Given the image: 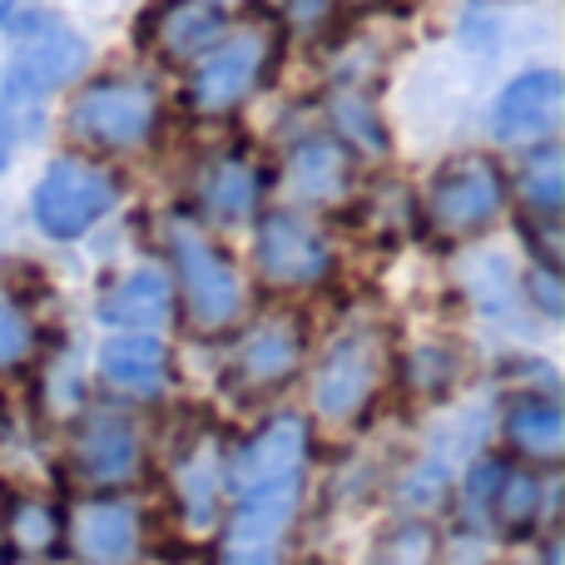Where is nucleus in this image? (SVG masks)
<instances>
[{"label": "nucleus", "mask_w": 565, "mask_h": 565, "mask_svg": "<svg viewBox=\"0 0 565 565\" xmlns=\"http://www.w3.org/2000/svg\"><path fill=\"white\" fill-rule=\"evenodd\" d=\"M302 471H308V427L274 417L234 457V521L224 536V565H278V546L298 516Z\"/></svg>", "instance_id": "obj_1"}, {"label": "nucleus", "mask_w": 565, "mask_h": 565, "mask_svg": "<svg viewBox=\"0 0 565 565\" xmlns=\"http://www.w3.org/2000/svg\"><path fill=\"white\" fill-rule=\"evenodd\" d=\"M169 254H174V274L184 282V302L189 318H194L199 332H224L228 322L244 308V292H238V274L224 258V248L209 234L189 224L169 228Z\"/></svg>", "instance_id": "obj_2"}, {"label": "nucleus", "mask_w": 565, "mask_h": 565, "mask_svg": "<svg viewBox=\"0 0 565 565\" xmlns=\"http://www.w3.org/2000/svg\"><path fill=\"white\" fill-rule=\"evenodd\" d=\"M507 204V184L501 169L487 154H461L447 169H437L427 194V218L441 238H467L481 234Z\"/></svg>", "instance_id": "obj_3"}, {"label": "nucleus", "mask_w": 565, "mask_h": 565, "mask_svg": "<svg viewBox=\"0 0 565 565\" xmlns=\"http://www.w3.org/2000/svg\"><path fill=\"white\" fill-rule=\"evenodd\" d=\"M159 99L145 79H99L70 109V129L79 145L95 149H129L154 129Z\"/></svg>", "instance_id": "obj_4"}, {"label": "nucleus", "mask_w": 565, "mask_h": 565, "mask_svg": "<svg viewBox=\"0 0 565 565\" xmlns=\"http://www.w3.org/2000/svg\"><path fill=\"white\" fill-rule=\"evenodd\" d=\"M115 199H119L115 179L99 164H89V159H55L35 189V224L50 238H75L95 218H105L115 209Z\"/></svg>", "instance_id": "obj_5"}, {"label": "nucleus", "mask_w": 565, "mask_h": 565, "mask_svg": "<svg viewBox=\"0 0 565 565\" xmlns=\"http://www.w3.org/2000/svg\"><path fill=\"white\" fill-rule=\"evenodd\" d=\"M382 387V338L367 328L342 332L312 382V407L328 422H352Z\"/></svg>", "instance_id": "obj_6"}, {"label": "nucleus", "mask_w": 565, "mask_h": 565, "mask_svg": "<svg viewBox=\"0 0 565 565\" xmlns=\"http://www.w3.org/2000/svg\"><path fill=\"white\" fill-rule=\"evenodd\" d=\"M89 50L65 20H30L15 40V55H10V85L20 95H50V89L70 85V79L85 70Z\"/></svg>", "instance_id": "obj_7"}, {"label": "nucleus", "mask_w": 565, "mask_h": 565, "mask_svg": "<svg viewBox=\"0 0 565 565\" xmlns=\"http://www.w3.org/2000/svg\"><path fill=\"white\" fill-rule=\"evenodd\" d=\"M268 60H274V30L268 25H248L234 40L214 45V55L204 60V70L194 75V105L218 115V109H234L248 89L264 79Z\"/></svg>", "instance_id": "obj_8"}, {"label": "nucleus", "mask_w": 565, "mask_h": 565, "mask_svg": "<svg viewBox=\"0 0 565 565\" xmlns=\"http://www.w3.org/2000/svg\"><path fill=\"white\" fill-rule=\"evenodd\" d=\"M75 471L95 487H125V481L139 477L145 467V441H139V427L119 412H89L75 431Z\"/></svg>", "instance_id": "obj_9"}, {"label": "nucleus", "mask_w": 565, "mask_h": 565, "mask_svg": "<svg viewBox=\"0 0 565 565\" xmlns=\"http://www.w3.org/2000/svg\"><path fill=\"white\" fill-rule=\"evenodd\" d=\"M328 238L298 214H268L258 224V268L278 288H308L328 274Z\"/></svg>", "instance_id": "obj_10"}, {"label": "nucleus", "mask_w": 565, "mask_h": 565, "mask_svg": "<svg viewBox=\"0 0 565 565\" xmlns=\"http://www.w3.org/2000/svg\"><path fill=\"white\" fill-rule=\"evenodd\" d=\"M565 109V85L556 70H536V75H521L516 85L501 89L497 109H491V135L501 145H526L556 129Z\"/></svg>", "instance_id": "obj_11"}, {"label": "nucleus", "mask_w": 565, "mask_h": 565, "mask_svg": "<svg viewBox=\"0 0 565 565\" xmlns=\"http://www.w3.org/2000/svg\"><path fill=\"white\" fill-rule=\"evenodd\" d=\"M298 362H302V322L292 312H274V318L254 322L244 332V342L234 352V377L254 392L282 387L298 372Z\"/></svg>", "instance_id": "obj_12"}, {"label": "nucleus", "mask_w": 565, "mask_h": 565, "mask_svg": "<svg viewBox=\"0 0 565 565\" xmlns=\"http://www.w3.org/2000/svg\"><path fill=\"white\" fill-rule=\"evenodd\" d=\"M282 184H288L292 199L302 204H338L352 184V159L338 139L312 135L302 139L298 149L288 154V169H282Z\"/></svg>", "instance_id": "obj_13"}, {"label": "nucleus", "mask_w": 565, "mask_h": 565, "mask_svg": "<svg viewBox=\"0 0 565 565\" xmlns=\"http://www.w3.org/2000/svg\"><path fill=\"white\" fill-rule=\"evenodd\" d=\"M149 40L164 60H194L224 40V10L214 0H169L154 10Z\"/></svg>", "instance_id": "obj_14"}, {"label": "nucleus", "mask_w": 565, "mask_h": 565, "mask_svg": "<svg viewBox=\"0 0 565 565\" xmlns=\"http://www.w3.org/2000/svg\"><path fill=\"white\" fill-rule=\"evenodd\" d=\"M70 541L85 565H125L139 551V511L125 501H95L75 516Z\"/></svg>", "instance_id": "obj_15"}, {"label": "nucleus", "mask_w": 565, "mask_h": 565, "mask_svg": "<svg viewBox=\"0 0 565 565\" xmlns=\"http://www.w3.org/2000/svg\"><path fill=\"white\" fill-rule=\"evenodd\" d=\"M99 372L115 392H129V397H154L169 377L164 348H159L149 332H125V338H109L105 352H99Z\"/></svg>", "instance_id": "obj_16"}, {"label": "nucleus", "mask_w": 565, "mask_h": 565, "mask_svg": "<svg viewBox=\"0 0 565 565\" xmlns=\"http://www.w3.org/2000/svg\"><path fill=\"white\" fill-rule=\"evenodd\" d=\"M169 312H174V292H169V278L154 274V268H139V274L119 278L115 288L99 298V318L115 322V328H129V332L159 328Z\"/></svg>", "instance_id": "obj_17"}, {"label": "nucleus", "mask_w": 565, "mask_h": 565, "mask_svg": "<svg viewBox=\"0 0 565 565\" xmlns=\"http://www.w3.org/2000/svg\"><path fill=\"white\" fill-rule=\"evenodd\" d=\"M218 471L224 467H218L214 437L194 441V447L179 457L174 487H179V507H184L189 526H209V521H214V511H218Z\"/></svg>", "instance_id": "obj_18"}, {"label": "nucleus", "mask_w": 565, "mask_h": 565, "mask_svg": "<svg viewBox=\"0 0 565 565\" xmlns=\"http://www.w3.org/2000/svg\"><path fill=\"white\" fill-rule=\"evenodd\" d=\"M507 437H511V447L526 451V457L556 461L561 447H565V412L551 397H526V402H516V407H511Z\"/></svg>", "instance_id": "obj_19"}, {"label": "nucleus", "mask_w": 565, "mask_h": 565, "mask_svg": "<svg viewBox=\"0 0 565 565\" xmlns=\"http://www.w3.org/2000/svg\"><path fill=\"white\" fill-rule=\"evenodd\" d=\"M204 204L218 218H244L258 204V169L248 159H218L204 174Z\"/></svg>", "instance_id": "obj_20"}, {"label": "nucleus", "mask_w": 565, "mask_h": 565, "mask_svg": "<svg viewBox=\"0 0 565 565\" xmlns=\"http://www.w3.org/2000/svg\"><path fill=\"white\" fill-rule=\"evenodd\" d=\"M521 199H526L531 214L556 218V209L565 204V159L556 145L526 154V164H521Z\"/></svg>", "instance_id": "obj_21"}, {"label": "nucleus", "mask_w": 565, "mask_h": 565, "mask_svg": "<svg viewBox=\"0 0 565 565\" xmlns=\"http://www.w3.org/2000/svg\"><path fill=\"white\" fill-rule=\"evenodd\" d=\"M6 541L20 551V556H45V551H55V541H60L55 507L40 497L15 501V507L6 511Z\"/></svg>", "instance_id": "obj_22"}, {"label": "nucleus", "mask_w": 565, "mask_h": 565, "mask_svg": "<svg viewBox=\"0 0 565 565\" xmlns=\"http://www.w3.org/2000/svg\"><path fill=\"white\" fill-rule=\"evenodd\" d=\"M491 511L501 516L507 531H526L541 511V481L531 477V471H501V487H497Z\"/></svg>", "instance_id": "obj_23"}, {"label": "nucleus", "mask_w": 565, "mask_h": 565, "mask_svg": "<svg viewBox=\"0 0 565 565\" xmlns=\"http://www.w3.org/2000/svg\"><path fill=\"white\" fill-rule=\"evenodd\" d=\"M30 348H35V328H30V312L20 308L15 298H6V292H0V372L20 367V362L30 358Z\"/></svg>", "instance_id": "obj_24"}, {"label": "nucleus", "mask_w": 565, "mask_h": 565, "mask_svg": "<svg viewBox=\"0 0 565 565\" xmlns=\"http://www.w3.org/2000/svg\"><path fill=\"white\" fill-rule=\"evenodd\" d=\"M536 298H541V308H546V312H556V308H561V292H556V268H541V274H536Z\"/></svg>", "instance_id": "obj_25"}, {"label": "nucleus", "mask_w": 565, "mask_h": 565, "mask_svg": "<svg viewBox=\"0 0 565 565\" xmlns=\"http://www.w3.org/2000/svg\"><path fill=\"white\" fill-rule=\"evenodd\" d=\"M6 154H10V125H6V99H0V169H6Z\"/></svg>", "instance_id": "obj_26"}, {"label": "nucleus", "mask_w": 565, "mask_h": 565, "mask_svg": "<svg viewBox=\"0 0 565 565\" xmlns=\"http://www.w3.org/2000/svg\"><path fill=\"white\" fill-rule=\"evenodd\" d=\"M15 6H20V0H0V20H6L10 10H15Z\"/></svg>", "instance_id": "obj_27"}]
</instances>
